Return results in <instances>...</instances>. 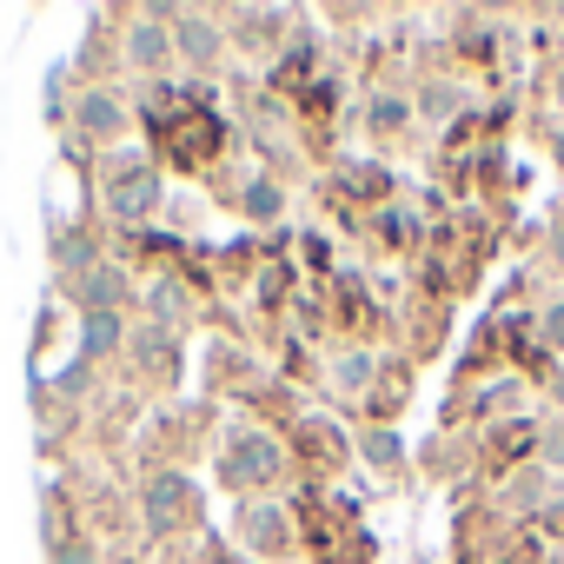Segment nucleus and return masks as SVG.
Listing matches in <instances>:
<instances>
[{"label":"nucleus","instance_id":"6","mask_svg":"<svg viewBox=\"0 0 564 564\" xmlns=\"http://www.w3.org/2000/svg\"><path fill=\"white\" fill-rule=\"evenodd\" d=\"M80 120H87L94 133H120V107H113L107 94H87V100H80Z\"/></svg>","mask_w":564,"mask_h":564},{"label":"nucleus","instance_id":"1","mask_svg":"<svg viewBox=\"0 0 564 564\" xmlns=\"http://www.w3.org/2000/svg\"><path fill=\"white\" fill-rule=\"evenodd\" d=\"M120 300H127V272H120V265H94V272L80 279V306H87V313H113Z\"/></svg>","mask_w":564,"mask_h":564},{"label":"nucleus","instance_id":"7","mask_svg":"<svg viewBox=\"0 0 564 564\" xmlns=\"http://www.w3.org/2000/svg\"><path fill=\"white\" fill-rule=\"evenodd\" d=\"M160 54H166V41H160V28H133V61H147V67H153Z\"/></svg>","mask_w":564,"mask_h":564},{"label":"nucleus","instance_id":"2","mask_svg":"<svg viewBox=\"0 0 564 564\" xmlns=\"http://www.w3.org/2000/svg\"><path fill=\"white\" fill-rule=\"evenodd\" d=\"M113 206H120V219H147V213L160 206V180H153V173H127L120 193H113Z\"/></svg>","mask_w":564,"mask_h":564},{"label":"nucleus","instance_id":"13","mask_svg":"<svg viewBox=\"0 0 564 564\" xmlns=\"http://www.w3.org/2000/svg\"><path fill=\"white\" fill-rule=\"evenodd\" d=\"M557 386H564V379H557Z\"/></svg>","mask_w":564,"mask_h":564},{"label":"nucleus","instance_id":"9","mask_svg":"<svg viewBox=\"0 0 564 564\" xmlns=\"http://www.w3.org/2000/svg\"><path fill=\"white\" fill-rule=\"evenodd\" d=\"M246 206H252V213H279V193H272L265 180H252V186H246Z\"/></svg>","mask_w":564,"mask_h":564},{"label":"nucleus","instance_id":"11","mask_svg":"<svg viewBox=\"0 0 564 564\" xmlns=\"http://www.w3.org/2000/svg\"><path fill=\"white\" fill-rule=\"evenodd\" d=\"M544 339H551V346H564V306H551V313H544Z\"/></svg>","mask_w":564,"mask_h":564},{"label":"nucleus","instance_id":"10","mask_svg":"<svg viewBox=\"0 0 564 564\" xmlns=\"http://www.w3.org/2000/svg\"><path fill=\"white\" fill-rule=\"evenodd\" d=\"M54 564H94V544H61Z\"/></svg>","mask_w":564,"mask_h":564},{"label":"nucleus","instance_id":"3","mask_svg":"<svg viewBox=\"0 0 564 564\" xmlns=\"http://www.w3.org/2000/svg\"><path fill=\"white\" fill-rule=\"evenodd\" d=\"M173 47H180L186 61H213V54H219V34H213V21H199V14H180Z\"/></svg>","mask_w":564,"mask_h":564},{"label":"nucleus","instance_id":"12","mask_svg":"<svg viewBox=\"0 0 564 564\" xmlns=\"http://www.w3.org/2000/svg\"><path fill=\"white\" fill-rule=\"evenodd\" d=\"M557 160H564V127H557Z\"/></svg>","mask_w":564,"mask_h":564},{"label":"nucleus","instance_id":"5","mask_svg":"<svg viewBox=\"0 0 564 564\" xmlns=\"http://www.w3.org/2000/svg\"><path fill=\"white\" fill-rule=\"evenodd\" d=\"M113 346H120V319H113V313H87V319H80V352H87V359H107Z\"/></svg>","mask_w":564,"mask_h":564},{"label":"nucleus","instance_id":"4","mask_svg":"<svg viewBox=\"0 0 564 564\" xmlns=\"http://www.w3.org/2000/svg\"><path fill=\"white\" fill-rule=\"evenodd\" d=\"M186 498H193L186 478H153V491H147V518H153V524H173Z\"/></svg>","mask_w":564,"mask_h":564},{"label":"nucleus","instance_id":"8","mask_svg":"<svg viewBox=\"0 0 564 564\" xmlns=\"http://www.w3.org/2000/svg\"><path fill=\"white\" fill-rule=\"evenodd\" d=\"M372 127H379V133L405 127V100H379V107H372Z\"/></svg>","mask_w":564,"mask_h":564}]
</instances>
